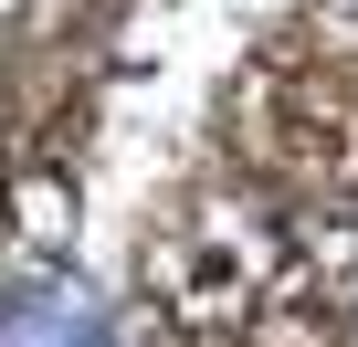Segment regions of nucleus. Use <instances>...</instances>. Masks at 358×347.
Segmentation results:
<instances>
[{
  "mask_svg": "<svg viewBox=\"0 0 358 347\" xmlns=\"http://www.w3.org/2000/svg\"><path fill=\"white\" fill-rule=\"evenodd\" d=\"M285 274H295V242L285 221H253V211H201L169 242H148V284L190 326H253V305H274Z\"/></svg>",
  "mask_w": 358,
  "mask_h": 347,
  "instance_id": "f257e3e1",
  "label": "nucleus"
},
{
  "mask_svg": "<svg viewBox=\"0 0 358 347\" xmlns=\"http://www.w3.org/2000/svg\"><path fill=\"white\" fill-rule=\"evenodd\" d=\"M348 11H358V0H348Z\"/></svg>",
  "mask_w": 358,
  "mask_h": 347,
  "instance_id": "7ed1b4c3",
  "label": "nucleus"
},
{
  "mask_svg": "<svg viewBox=\"0 0 358 347\" xmlns=\"http://www.w3.org/2000/svg\"><path fill=\"white\" fill-rule=\"evenodd\" d=\"M106 316H95V295L85 284H64L53 263H22L11 274V295H0V337H95Z\"/></svg>",
  "mask_w": 358,
  "mask_h": 347,
  "instance_id": "f03ea898",
  "label": "nucleus"
}]
</instances>
